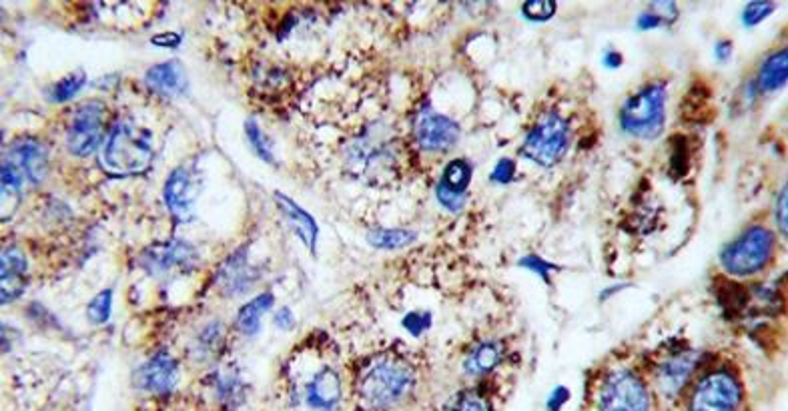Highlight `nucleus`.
Returning <instances> with one entry per match:
<instances>
[{
  "label": "nucleus",
  "mask_w": 788,
  "mask_h": 411,
  "mask_svg": "<svg viewBox=\"0 0 788 411\" xmlns=\"http://www.w3.org/2000/svg\"><path fill=\"white\" fill-rule=\"evenodd\" d=\"M413 385V373L404 361L382 360L371 363L359 379V398L371 409H385L406 398Z\"/></svg>",
  "instance_id": "nucleus-1"
},
{
  "label": "nucleus",
  "mask_w": 788,
  "mask_h": 411,
  "mask_svg": "<svg viewBox=\"0 0 788 411\" xmlns=\"http://www.w3.org/2000/svg\"><path fill=\"white\" fill-rule=\"evenodd\" d=\"M153 161L149 135L133 123H119L104 143L101 163L115 174L143 173Z\"/></svg>",
  "instance_id": "nucleus-2"
},
{
  "label": "nucleus",
  "mask_w": 788,
  "mask_h": 411,
  "mask_svg": "<svg viewBox=\"0 0 788 411\" xmlns=\"http://www.w3.org/2000/svg\"><path fill=\"white\" fill-rule=\"evenodd\" d=\"M664 85H650L624 103L620 111V123L628 135L656 139L664 128Z\"/></svg>",
  "instance_id": "nucleus-3"
},
{
  "label": "nucleus",
  "mask_w": 788,
  "mask_h": 411,
  "mask_svg": "<svg viewBox=\"0 0 788 411\" xmlns=\"http://www.w3.org/2000/svg\"><path fill=\"white\" fill-rule=\"evenodd\" d=\"M568 144H570V127L556 112H548L540 117L528 133L520 153L536 165L552 167L564 157Z\"/></svg>",
  "instance_id": "nucleus-4"
},
{
  "label": "nucleus",
  "mask_w": 788,
  "mask_h": 411,
  "mask_svg": "<svg viewBox=\"0 0 788 411\" xmlns=\"http://www.w3.org/2000/svg\"><path fill=\"white\" fill-rule=\"evenodd\" d=\"M772 245V233L764 227H754L724 251L722 265L734 275H753L769 263Z\"/></svg>",
  "instance_id": "nucleus-5"
},
{
  "label": "nucleus",
  "mask_w": 788,
  "mask_h": 411,
  "mask_svg": "<svg viewBox=\"0 0 788 411\" xmlns=\"http://www.w3.org/2000/svg\"><path fill=\"white\" fill-rule=\"evenodd\" d=\"M104 106L98 101L81 105L66 133V144L73 155L87 157L95 153L104 135Z\"/></svg>",
  "instance_id": "nucleus-6"
},
{
  "label": "nucleus",
  "mask_w": 788,
  "mask_h": 411,
  "mask_svg": "<svg viewBox=\"0 0 788 411\" xmlns=\"http://www.w3.org/2000/svg\"><path fill=\"white\" fill-rule=\"evenodd\" d=\"M602 411H648V392L630 371H618L606 382L600 398Z\"/></svg>",
  "instance_id": "nucleus-7"
},
{
  "label": "nucleus",
  "mask_w": 788,
  "mask_h": 411,
  "mask_svg": "<svg viewBox=\"0 0 788 411\" xmlns=\"http://www.w3.org/2000/svg\"><path fill=\"white\" fill-rule=\"evenodd\" d=\"M740 387L729 373H712L696 387L691 411H737Z\"/></svg>",
  "instance_id": "nucleus-8"
},
{
  "label": "nucleus",
  "mask_w": 788,
  "mask_h": 411,
  "mask_svg": "<svg viewBox=\"0 0 788 411\" xmlns=\"http://www.w3.org/2000/svg\"><path fill=\"white\" fill-rule=\"evenodd\" d=\"M415 136L423 149L442 151L450 149L460 139V127L436 111L423 109L415 119Z\"/></svg>",
  "instance_id": "nucleus-9"
},
{
  "label": "nucleus",
  "mask_w": 788,
  "mask_h": 411,
  "mask_svg": "<svg viewBox=\"0 0 788 411\" xmlns=\"http://www.w3.org/2000/svg\"><path fill=\"white\" fill-rule=\"evenodd\" d=\"M201 193V179L189 167H179V169L169 174L165 182V201L169 209L179 217H185L193 209L197 197Z\"/></svg>",
  "instance_id": "nucleus-10"
},
{
  "label": "nucleus",
  "mask_w": 788,
  "mask_h": 411,
  "mask_svg": "<svg viewBox=\"0 0 788 411\" xmlns=\"http://www.w3.org/2000/svg\"><path fill=\"white\" fill-rule=\"evenodd\" d=\"M27 271L28 263L27 257L22 255V251L17 247H9L3 251V259H0V275H3V303H9L19 299L25 293L27 287Z\"/></svg>",
  "instance_id": "nucleus-11"
},
{
  "label": "nucleus",
  "mask_w": 788,
  "mask_h": 411,
  "mask_svg": "<svg viewBox=\"0 0 788 411\" xmlns=\"http://www.w3.org/2000/svg\"><path fill=\"white\" fill-rule=\"evenodd\" d=\"M139 384L147 392L166 393L177 384V363L166 353H158L139 371Z\"/></svg>",
  "instance_id": "nucleus-12"
},
{
  "label": "nucleus",
  "mask_w": 788,
  "mask_h": 411,
  "mask_svg": "<svg viewBox=\"0 0 788 411\" xmlns=\"http://www.w3.org/2000/svg\"><path fill=\"white\" fill-rule=\"evenodd\" d=\"M307 406L315 411H331L341 399V382L333 369H321L307 385Z\"/></svg>",
  "instance_id": "nucleus-13"
},
{
  "label": "nucleus",
  "mask_w": 788,
  "mask_h": 411,
  "mask_svg": "<svg viewBox=\"0 0 788 411\" xmlns=\"http://www.w3.org/2000/svg\"><path fill=\"white\" fill-rule=\"evenodd\" d=\"M11 163L22 173V177L39 182L47 173V153L36 141H20L11 149Z\"/></svg>",
  "instance_id": "nucleus-14"
},
{
  "label": "nucleus",
  "mask_w": 788,
  "mask_h": 411,
  "mask_svg": "<svg viewBox=\"0 0 788 411\" xmlns=\"http://www.w3.org/2000/svg\"><path fill=\"white\" fill-rule=\"evenodd\" d=\"M145 81L153 93L165 97L181 95L187 89V74L177 60L151 66Z\"/></svg>",
  "instance_id": "nucleus-15"
},
{
  "label": "nucleus",
  "mask_w": 788,
  "mask_h": 411,
  "mask_svg": "<svg viewBox=\"0 0 788 411\" xmlns=\"http://www.w3.org/2000/svg\"><path fill=\"white\" fill-rule=\"evenodd\" d=\"M197 259L195 251L185 245V243L173 241L166 245L155 247L153 251H147L145 263L147 268H153L155 271H169L173 268H191Z\"/></svg>",
  "instance_id": "nucleus-16"
},
{
  "label": "nucleus",
  "mask_w": 788,
  "mask_h": 411,
  "mask_svg": "<svg viewBox=\"0 0 788 411\" xmlns=\"http://www.w3.org/2000/svg\"><path fill=\"white\" fill-rule=\"evenodd\" d=\"M275 201L279 205V209L285 213V217L290 219V223L293 225V229L297 231L301 241L305 243L312 253H315V241H317L315 219L309 215V213L303 211L299 205H295L290 197H285L283 193H275Z\"/></svg>",
  "instance_id": "nucleus-17"
},
{
  "label": "nucleus",
  "mask_w": 788,
  "mask_h": 411,
  "mask_svg": "<svg viewBox=\"0 0 788 411\" xmlns=\"http://www.w3.org/2000/svg\"><path fill=\"white\" fill-rule=\"evenodd\" d=\"M249 281H251V273H249L245 251H239V253L231 255L229 261L223 265L221 287L227 293H241L249 287Z\"/></svg>",
  "instance_id": "nucleus-18"
},
{
  "label": "nucleus",
  "mask_w": 788,
  "mask_h": 411,
  "mask_svg": "<svg viewBox=\"0 0 788 411\" xmlns=\"http://www.w3.org/2000/svg\"><path fill=\"white\" fill-rule=\"evenodd\" d=\"M786 79H788V52L786 49H783L764 60L759 74V85L762 90L772 93V90L783 89L786 85Z\"/></svg>",
  "instance_id": "nucleus-19"
},
{
  "label": "nucleus",
  "mask_w": 788,
  "mask_h": 411,
  "mask_svg": "<svg viewBox=\"0 0 788 411\" xmlns=\"http://www.w3.org/2000/svg\"><path fill=\"white\" fill-rule=\"evenodd\" d=\"M273 293H261L259 297H255L253 301H249L247 306L239 311L237 317V327L245 335H255L259 331L261 325V317L267 314V311L273 307Z\"/></svg>",
  "instance_id": "nucleus-20"
},
{
  "label": "nucleus",
  "mask_w": 788,
  "mask_h": 411,
  "mask_svg": "<svg viewBox=\"0 0 788 411\" xmlns=\"http://www.w3.org/2000/svg\"><path fill=\"white\" fill-rule=\"evenodd\" d=\"M469 181H472V167H469V163L464 161V159H456V161H452L445 167L439 187H444L445 191L450 193L466 195Z\"/></svg>",
  "instance_id": "nucleus-21"
},
{
  "label": "nucleus",
  "mask_w": 788,
  "mask_h": 411,
  "mask_svg": "<svg viewBox=\"0 0 788 411\" xmlns=\"http://www.w3.org/2000/svg\"><path fill=\"white\" fill-rule=\"evenodd\" d=\"M692 355H678L674 360L666 361L661 379L662 384H666V390H678L682 385V382H686V377L691 376L692 369Z\"/></svg>",
  "instance_id": "nucleus-22"
},
{
  "label": "nucleus",
  "mask_w": 788,
  "mask_h": 411,
  "mask_svg": "<svg viewBox=\"0 0 788 411\" xmlns=\"http://www.w3.org/2000/svg\"><path fill=\"white\" fill-rule=\"evenodd\" d=\"M499 361V347L496 344H482L480 347H475L472 355L467 357L466 361V369L469 373H488L498 365Z\"/></svg>",
  "instance_id": "nucleus-23"
},
{
  "label": "nucleus",
  "mask_w": 788,
  "mask_h": 411,
  "mask_svg": "<svg viewBox=\"0 0 788 411\" xmlns=\"http://www.w3.org/2000/svg\"><path fill=\"white\" fill-rule=\"evenodd\" d=\"M415 239V233L406 229H377L367 235V241L375 249H401Z\"/></svg>",
  "instance_id": "nucleus-24"
},
{
  "label": "nucleus",
  "mask_w": 788,
  "mask_h": 411,
  "mask_svg": "<svg viewBox=\"0 0 788 411\" xmlns=\"http://www.w3.org/2000/svg\"><path fill=\"white\" fill-rule=\"evenodd\" d=\"M85 81H87V77L82 73L66 74L65 79H60L58 82H55V85L49 89V98L52 103L71 101V98L82 89V85H85Z\"/></svg>",
  "instance_id": "nucleus-25"
},
{
  "label": "nucleus",
  "mask_w": 788,
  "mask_h": 411,
  "mask_svg": "<svg viewBox=\"0 0 788 411\" xmlns=\"http://www.w3.org/2000/svg\"><path fill=\"white\" fill-rule=\"evenodd\" d=\"M245 133H247L249 144H251V149L255 151V153L259 155L263 161H267L271 165L275 163V159H273V153H271L267 136L263 135V131L259 128V125L255 123V120H247V123H245Z\"/></svg>",
  "instance_id": "nucleus-26"
},
{
  "label": "nucleus",
  "mask_w": 788,
  "mask_h": 411,
  "mask_svg": "<svg viewBox=\"0 0 788 411\" xmlns=\"http://www.w3.org/2000/svg\"><path fill=\"white\" fill-rule=\"evenodd\" d=\"M112 291L111 289H104V291L98 293L89 306V319L93 323H104L111 317V303H112Z\"/></svg>",
  "instance_id": "nucleus-27"
},
{
  "label": "nucleus",
  "mask_w": 788,
  "mask_h": 411,
  "mask_svg": "<svg viewBox=\"0 0 788 411\" xmlns=\"http://www.w3.org/2000/svg\"><path fill=\"white\" fill-rule=\"evenodd\" d=\"M521 12L529 20H548L550 17H554L556 4L550 3V0H529L521 6Z\"/></svg>",
  "instance_id": "nucleus-28"
},
{
  "label": "nucleus",
  "mask_w": 788,
  "mask_h": 411,
  "mask_svg": "<svg viewBox=\"0 0 788 411\" xmlns=\"http://www.w3.org/2000/svg\"><path fill=\"white\" fill-rule=\"evenodd\" d=\"M22 187V173L11 161L3 163V193L17 195Z\"/></svg>",
  "instance_id": "nucleus-29"
},
{
  "label": "nucleus",
  "mask_w": 788,
  "mask_h": 411,
  "mask_svg": "<svg viewBox=\"0 0 788 411\" xmlns=\"http://www.w3.org/2000/svg\"><path fill=\"white\" fill-rule=\"evenodd\" d=\"M772 9H775V4H770V3H750L746 6L745 14H742V20H745L746 27H754V25H759L761 20L767 19L772 12Z\"/></svg>",
  "instance_id": "nucleus-30"
},
{
  "label": "nucleus",
  "mask_w": 788,
  "mask_h": 411,
  "mask_svg": "<svg viewBox=\"0 0 788 411\" xmlns=\"http://www.w3.org/2000/svg\"><path fill=\"white\" fill-rule=\"evenodd\" d=\"M453 411H490V409H488L486 399H483L480 393L467 392V393H461V398H458L456 409Z\"/></svg>",
  "instance_id": "nucleus-31"
},
{
  "label": "nucleus",
  "mask_w": 788,
  "mask_h": 411,
  "mask_svg": "<svg viewBox=\"0 0 788 411\" xmlns=\"http://www.w3.org/2000/svg\"><path fill=\"white\" fill-rule=\"evenodd\" d=\"M429 325H431L429 314H409L404 319V327L413 335H420L421 331H426Z\"/></svg>",
  "instance_id": "nucleus-32"
},
{
  "label": "nucleus",
  "mask_w": 788,
  "mask_h": 411,
  "mask_svg": "<svg viewBox=\"0 0 788 411\" xmlns=\"http://www.w3.org/2000/svg\"><path fill=\"white\" fill-rule=\"evenodd\" d=\"M437 199L442 201L444 207H448L452 211H460L466 203V195H456V193L445 191L444 187H437Z\"/></svg>",
  "instance_id": "nucleus-33"
},
{
  "label": "nucleus",
  "mask_w": 788,
  "mask_h": 411,
  "mask_svg": "<svg viewBox=\"0 0 788 411\" xmlns=\"http://www.w3.org/2000/svg\"><path fill=\"white\" fill-rule=\"evenodd\" d=\"M512 177H514V163L507 161V159H502V161L496 165V171L491 173V181L499 182V185H507Z\"/></svg>",
  "instance_id": "nucleus-34"
},
{
  "label": "nucleus",
  "mask_w": 788,
  "mask_h": 411,
  "mask_svg": "<svg viewBox=\"0 0 788 411\" xmlns=\"http://www.w3.org/2000/svg\"><path fill=\"white\" fill-rule=\"evenodd\" d=\"M520 265H524L526 269H532V271H536V273H540L542 275V279L544 281H550V277H548V271H552V269H556L554 265H550V263H545V261H542V259H537V257H526V259H521L520 261Z\"/></svg>",
  "instance_id": "nucleus-35"
},
{
  "label": "nucleus",
  "mask_w": 788,
  "mask_h": 411,
  "mask_svg": "<svg viewBox=\"0 0 788 411\" xmlns=\"http://www.w3.org/2000/svg\"><path fill=\"white\" fill-rule=\"evenodd\" d=\"M786 195H788V191L786 189H783V195H780L778 205H776V221H778V227H780V231H783V235H786Z\"/></svg>",
  "instance_id": "nucleus-36"
},
{
  "label": "nucleus",
  "mask_w": 788,
  "mask_h": 411,
  "mask_svg": "<svg viewBox=\"0 0 788 411\" xmlns=\"http://www.w3.org/2000/svg\"><path fill=\"white\" fill-rule=\"evenodd\" d=\"M568 399V390L566 387H558V390L552 393V399H550V411H558L560 409V406H562V403Z\"/></svg>",
  "instance_id": "nucleus-37"
},
{
  "label": "nucleus",
  "mask_w": 788,
  "mask_h": 411,
  "mask_svg": "<svg viewBox=\"0 0 788 411\" xmlns=\"http://www.w3.org/2000/svg\"><path fill=\"white\" fill-rule=\"evenodd\" d=\"M275 323H277L279 327H283V330H291V327H293V315H291V311H290V309L279 311V315L275 317Z\"/></svg>",
  "instance_id": "nucleus-38"
},
{
  "label": "nucleus",
  "mask_w": 788,
  "mask_h": 411,
  "mask_svg": "<svg viewBox=\"0 0 788 411\" xmlns=\"http://www.w3.org/2000/svg\"><path fill=\"white\" fill-rule=\"evenodd\" d=\"M732 55V43L729 41H721L716 44V57L721 60H726Z\"/></svg>",
  "instance_id": "nucleus-39"
},
{
  "label": "nucleus",
  "mask_w": 788,
  "mask_h": 411,
  "mask_svg": "<svg viewBox=\"0 0 788 411\" xmlns=\"http://www.w3.org/2000/svg\"><path fill=\"white\" fill-rule=\"evenodd\" d=\"M161 41H166V43H163V47H177V44L181 43V36H177V35H158V36H155V39H153L155 44H158Z\"/></svg>",
  "instance_id": "nucleus-40"
},
{
  "label": "nucleus",
  "mask_w": 788,
  "mask_h": 411,
  "mask_svg": "<svg viewBox=\"0 0 788 411\" xmlns=\"http://www.w3.org/2000/svg\"><path fill=\"white\" fill-rule=\"evenodd\" d=\"M604 65L608 68H618L622 65V55H620V52H606Z\"/></svg>",
  "instance_id": "nucleus-41"
}]
</instances>
